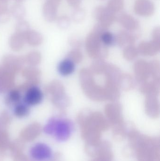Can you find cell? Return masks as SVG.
<instances>
[{
    "mask_svg": "<svg viewBox=\"0 0 160 161\" xmlns=\"http://www.w3.org/2000/svg\"><path fill=\"white\" fill-rule=\"evenodd\" d=\"M45 134L52 137L58 142H65L72 135V123L66 119L57 117L50 118L43 128Z\"/></svg>",
    "mask_w": 160,
    "mask_h": 161,
    "instance_id": "6da1fadb",
    "label": "cell"
},
{
    "mask_svg": "<svg viewBox=\"0 0 160 161\" xmlns=\"http://www.w3.org/2000/svg\"><path fill=\"white\" fill-rule=\"evenodd\" d=\"M29 155L32 161H52L54 153L51 147L43 142H38L30 147Z\"/></svg>",
    "mask_w": 160,
    "mask_h": 161,
    "instance_id": "7a4b0ae2",
    "label": "cell"
},
{
    "mask_svg": "<svg viewBox=\"0 0 160 161\" xmlns=\"http://www.w3.org/2000/svg\"><path fill=\"white\" fill-rule=\"evenodd\" d=\"M3 63L4 70L15 75L22 69L25 61L24 57L7 55L3 58Z\"/></svg>",
    "mask_w": 160,
    "mask_h": 161,
    "instance_id": "3957f363",
    "label": "cell"
},
{
    "mask_svg": "<svg viewBox=\"0 0 160 161\" xmlns=\"http://www.w3.org/2000/svg\"><path fill=\"white\" fill-rule=\"evenodd\" d=\"M94 16L99 23L106 28L110 26L116 19L115 13L103 6L96 8L94 10Z\"/></svg>",
    "mask_w": 160,
    "mask_h": 161,
    "instance_id": "277c9868",
    "label": "cell"
},
{
    "mask_svg": "<svg viewBox=\"0 0 160 161\" xmlns=\"http://www.w3.org/2000/svg\"><path fill=\"white\" fill-rule=\"evenodd\" d=\"M44 95L37 85L32 86L25 92L23 102L28 106H36L41 103Z\"/></svg>",
    "mask_w": 160,
    "mask_h": 161,
    "instance_id": "5b68a950",
    "label": "cell"
},
{
    "mask_svg": "<svg viewBox=\"0 0 160 161\" xmlns=\"http://www.w3.org/2000/svg\"><path fill=\"white\" fill-rule=\"evenodd\" d=\"M134 10L139 16L150 17L155 12V6L150 0H136L134 3Z\"/></svg>",
    "mask_w": 160,
    "mask_h": 161,
    "instance_id": "8992f818",
    "label": "cell"
},
{
    "mask_svg": "<svg viewBox=\"0 0 160 161\" xmlns=\"http://www.w3.org/2000/svg\"><path fill=\"white\" fill-rule=\"evenodd\" d=\"M15 74L2 70L0 73V92H4L13 89L15 85Z\"/></svg>",
    "mask_w": 160,
    "mask_h": 161,
    "instance_id": "52a82bcc",
    "label": "cell"
},
{
    "mask_svg": "<svg viewBox=\"0 0 160 161\" xmlns=\"http://www.w3.org/2000/svg\"><path fill=\"white\" fill-rule=\"evenodd\" d=\"M58 6L46 1L43 6V14L44 19L49 22L54 21L57 19Z\"/></svg>",
    "mask_w": 160,
    "mask_h": 161,
    "instance_id": "ba28073f",
    "label": "cell"
},
{
    "mask_svg": "<svg viewBox=\"0 0 160 161\" xmlns=\"http://www.w3.org/2000/svg\"><path fill=\"white\" fill-rule=\"evenodd\" d=\"M117 19L123 26L129 30L136 29L139 26L137 20L131 15L125 12L121 13Z\"/></svg>",
    "mask_w": 160,
    "mask_h": 161,
    "instance_id": "9c48e42d",
    "label": "cell"
},
{
    "mask_svg": "<svg viewBox=\"0 0 160 161\" xmlns=\"http://www.w3.org/2000/svg\"><path fill=\"white\" fill-rule=\"evenodd\" d=\"M9 45L10 48L15 52H18L23 48L25 43L24 36L15 33L9 38Z\"/></svg>",
    "mask_w": 160,
    "mask_h": 161,
    "instance_id": "30bf717a",
    "label": "cell"
},
{
    "mask_svg": "<svg viewBox=\"0 0 160 161\" xmlns=\"http://www.w3.org/2000/svg\"><path fill=\"white\" fill-rule=\"evenodd\" d=\"M24 37L25 42L31 46L34 47L39 46L43 42V36L35 30H30L24 35Z\"/></svg>",
    "mask_w": 160,
    "mask_h": 161,
    "instance_id": "8fae6325",
    "label": "cell"
},
{
    "mask_svg": "<svg viewBox=\"0 0 160 161\" xmlns=\"http://www.w3.org/2000/svg\"><path fill=\"white\" fill-rule=\"evenodd\" d=\"M58 72L63 76H68L71 74L75 70V65L72 60L65 59L58 64L57 67Z\"/></svg>",
    "mask_w": 160,
    "mask_h": 161,
    "instance_id": "7c38bea8",
    "label": "cell"
},
{
    "mask_svg": "<svg viewBox=\"0 0 160 161\" xmlns=\"http://www.w3.org/2000/svg\"><path fill=\"white\" fill-rule=\"evenodd\" d=\"M22 75L26 80L39 82L41 71L35 67L30 66L22 69Z\"/></svg>",
    "mask_w": 160,
    "mask_h": 161,
    "instance_id": "4fadbf2b",
    "label": "cell"
},
{
    "mask_svg": "<svg viewBox=\"0 0 160 161\" xmlns=\"http://www.w3.org/2000/svg\"><path fill=\"white\" fill-rule=\"evenodd\" d=\"M8 94L5 99V103L8 106H14L21 102L22 96L21 92L17 88H13L8 91Z\"/></svg>",
    "mask_w": 160,
    "mask_h": 161,
    "instance_id": "5bb4252c",
    "label": "cell"
},
{
    "mask_svg": "<svg viewBox=\"0 0 160 161\" xmlns=\"http://www.w3.org/2000/svg\"><path fill=\"white\" fill-rule=\"evenodd\" d=\"M29 106L24 102H20L14 106L13 114L16 117L19 118H24L30 114Z\"/></svg>",
    "mask_w": 160,
    "mask_h": 161,
    "instance_id": "9a60e30c",
    "label": "cell"
},
{
    "mask_svg": "<svg viewBox=\"0 0 160 161\" xmlns=\"http://www.w3.org/2000/svg\"><path fill=\"white\" fill-rule=\"evenodd\" d=\"M10 12L15 19L21 20L26 15V9L22 4L17 3L11 6Z\"/></svg>",
    "mask_w": 160,
    "mask_h": 161,
    "instance_id": "2e32d148",
    "label": "cell"
},
{
    "mask_svg": "<svg viewBox=\"0 0 160 161\" xmlns=\"http://www.w3.org/2000/svg\"><path fill=\"white\" fill-rule=\"evenodd\" d=\"M25 63L30 66L35 67L41 62V55L38 51H32L24 56Z\"/></svg>",
    "mask_w": 160,
    "mask_h": 161,
    "instance_id": "e0dca14e",
    "label": "cell"
},
{
    "mask_svg": "<svg viewBox=\"0 0 160 161\" xmlns=\"http://www.w3.org/2000/svg\"><path fill=\"white\" fill-rule=\"evenodd\" d=\"M124 7V0H110L106 7L113 13H116L123 9Z\"/></svg>",
    "mask_w": 160,
    "mask_h": 161,
    "instance_id": "ac0fdd59",
    "label": "cell"
},
{
    "mask_svg": "<svg viewBox=\"0 0 160 161\" xmlns=\"http://www.w3.org/2000/svg\"><path fill=\"white\" fill-rule=\"evenodd\" d=\"M30 30V26L29 23L26 21L21 20L17 23L16 25V33L24 36Z\"/></svg>",
    "mask_w": 160,
    "mask_h": 161,
    "instance_id": "d6986e66",
    "label": "cell"
},
{
    "mask_svg": "<svg viewBox=\"0 0 160 161\" xmlns=\"http://www.w3.org/2000/svg\"><path fill=\"white\" fill-rule=\"evenodd\" d=\"M85 17V11L80 7L75 8L72 14V19L76 22H80L83 20Z\"/></svg>",
    "mask_w": 160,
    "mask_h": 161,
    "instance_id": "ffe728a7",
    "label": "cell"
},
{
    "mask_svg": "<svg viewBox=\"0 0 160 161\" xmlns=\"http://www.w3.org/2000/svg\"><path fill=\"white\" fill-rule=\"evenodd\" d=\"M102 42L107 45H111L114 40V37L112 33L107 31H104L101 36Z\"/></svg>",
    "mask_w": 160,
    "mask_h": 161,
    "instance_id": "44dd1931",
    "label": "cell"
},
{
    "mask_svg": "<svg viewBox=\"0 0 160 161\" xmlns=\"http://www.w3.org/2000/svg\"><path fill=\"white\" fill-rule=\"evenodd\" d=\"M70 19L68 16L64 15L57 19L58 26L62 28H66L70 24Z\"/></svg>",
    "mask_w": 160,
    "mask_h": 161,
    "instance_id": "7402d4cb",
    "label": "cell"
},
{
    "mask_svg": "<svg viewBox=\"0 0 160 161\" xmlns=\"http://www.w3.org/2000/svg\"><path fill=\"white\" fill-rule=\"evenodd\" d=\"M10 15L11 14L9 10L3 13H0V23H4L8 21L10 19Z\"/></svg>",
    "mask_w": 160,
    "mask_h": 161,
    "instance_id": "603a6c76",
    "label": "cell"
},
{
    "mask_svg": "<svg viewBox=\"0 0 160 161\" xmlns=\"http://www.w3.org/2000/svg\"><path fill=\"white\" fill-rule=\"evenodd\" d=\"M68 4L70 6L75 8H79L81 3L82 0H66Z\"/></svg>",
    "mask_w": 160,
    "mask_h": 161,
    "instance_id": "cb8c5ba5",
    "label": "cell"
},
{
    "mask_svg": "<svg viewBox=\"0 0 160 161\" xmlns=\"http://www.w3.org/2000/svg\"><path fill=\"white\" fill-rule=\"evenodd\" d=\"M7 1L0 0V13L8 10Z\"/></svg>",
    "mask_w": 160,
    "mask_h": 161,
    "instance_id": "d4e9b609",
    "label": "cell"
},
{
    "mask_svg": "<svg viewBox=\"0 0 160 161\" xmlns=\"http://www.w3.org/2000/svg\"><path fill=\"white\" fill-rule=\"evenodd\" d=\"M16 1V2H17V3H22V2H23V1H25V0H15Z\"/></svg>",
    "mask_w": 160,
    "mask_h": 161,
    "instance_id": "484cf974",
    "label": "cell"
},
{
    "mask_svg": "<svg viewBox=\"0 0 160 161\" xmlns=\"http://www.w3.org/2000/svg\"><path fill=\"white\" fill-rule=\"evenodd\" d=\"M3 1H7V2H8V0H3Z\"/></svg>",
    "mask_w": 160,
    "mask_h": 161,
    "instance_id": "4316f807",
    "label": "cell"
}]
</instances>
